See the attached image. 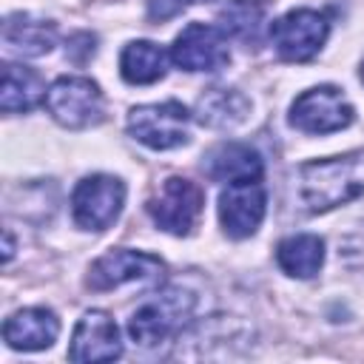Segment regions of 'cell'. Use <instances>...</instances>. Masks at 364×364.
<instances>
[{"label":"cell","instance_id":"1","mask_svg":"<svg viewBox=\"0 0 364 364\" xmlns=\"http://www.w3.org/2000/svg\"><path fill=\"white\" fill-rule=\"evenodd\" d=\"M364 193V151L313 159L299 168V199L310 213H324Z\"/></svg>","mask_w":364,"mask_h":364},{"label":"cell","instance_id":"2","mask_svg":"<svg viewBox=\"0 0 364 364\" xmlns=\"http://www.w3.org/2000/svg\"><path fill=\"white\" fill-rule=\"evenodd\" d=\"M193 307H196V296L191 290L162 287L136 304V310L128 318V336L142 350L168 344L193 318Z\"/></svg>","mask_w":364,"mask_h":364},{"label":"cell","instance_id":"3","mask_svg":"<svg viewBox=\"0 0 364 364\" xmlns=\"http://www.w3.org/2000/svg\"><path fill=\"white\" fill-rule=\"evenodd\" d=\"M46 108L63 128H88L102 119V91L88 77H60L46 91Z\"/></svg>","mask_w":364,"mask_h":364},{"label":"cell","instance_id":"4","mask_svg":"<svg viewBox=\"0 0 364 364\" xmlns=\"http://www.w3.org/2000/svg\"><path fill=\"white\" fill-rule=\"evenodd\" d=\"M188 122H191L188 108L176 100H165V102L131 108L128 134L154 151H168L188 142Z\"/></svg>","mask_w":364,"mask_h":364},{"label":"cell","instance_id":"5","mask_svg":"<svg viewBox=\"0 0 364 364\" xmlns=\"http://www.w3.org/2000/svg\"><path fill=\"white\" fill-rule=\"evenodd\" d=\"M202 205H205V191L196 182L185 176H168L148 199V213L156 222V228H162L165 233L188 236L202 213Z\"/></svg>","mask_w":364,"mask_h":364},{"label":"cell","instance_id":"6","mask_svg":"<svg viewBox=\"0 0 364 364\" xmlns=\"http://www.w3.org/2000/svg\"><path fill=\"white\" fill-rule=\"evenodd\" d=\"M330 34V23L316 9H293L270 26L273 48L287 63H307L318 54Z\"/></svg>","mask_w":364,"mask_h":364},{"label":"cell","instance_id":"7","mask_svg":"<svg viewBox=\"0 0 364 364\" xmlns=\"http://www.w3.org/2000/svg\"><path fill=\"white\" fill-rule=\"evenodd\" d=\"M125 185L117 176L94 173L77 182L71 193V213L82 230H105L122 210Z\"/></svg>","mask_w":364,"mask_h":364},{"label":"cell","instance_id":"8","mask_svg":"<svg viewBox=\"0 0 364 364\" xmlns=\"http://www.w3.org/2000/svg\"><path fill=\"white\" fill-rule=\"evenodd\" d=\"M353 122V105L336 85H316L290 105V125L304 134H333Z\"/></svg>","mask_w":364,"mask_h":364},{"label":"cell","instance_id":"9","mask_svg":"<svg viewBox=\"0 0 364 364\" xmlns=\"http://www.w3.org/2000/svg\"><path fill=\"white\" fill-rule=\"evenodd\" d=\"M165 276V264L142 250L117 247L100 256L88 270L91 290H114L122 284H159Z\"/></svg>","mask_w":364,"mask_h":364},{"label":"cell","instance_id":"10","mask_svg":"<svg viewBox=\"0 0 364 364\" xmlns=\"http://www.w3.org/2000/svg\"><path fill=\"white\" fill-rule=\"evenodd\" d=\"M171 60L185 71H219L228 65V37L208 23H188L171 46Z\"/></svg>","mask_w":364,"mask_h":364},{"label":"cell","instance_id":"11","mask_svg":"<svg viewBox=\"0 0 364 364\" xmlns=\"http://www.w3.org/2000/svg\"><path fill=\"white\" fill-rule=\"evenodd\" d=\"M267 193L262 182H230L219 196V222L228 236H253L264 219Z\"/></svg>","mask_w":364,"mask_h":364},{"label":"cell","instance_id":"12","mask_svg":"<svg viewBox=\"0 0 364 364\" xmlns=\"http://www.w3.org/2000/svg\"><path fill=\"white\" fill-rule=\"evenodd\" d=\"M122 355V341L117 321L105 310H88L71 336V361H114Z\"/></svg>","mask_w":364,"mask_h":364},{"label":"cell","instance_id":"13","mask_svg":"<svg viewBox=\"0 0 364 364\" xmlns=\"http://www.w3.org/2000/svg\"><path fill=\"white\" fill-rule=\"evenodd\" d=\"M60 336V321L54 310L48 307H26L17 310L6 318L3 324V338L9 347L31 353V350H46L57 341Z\"/></svg>","mask_w":364,"mask_h":364},{"label":"cell","instance_id":"14","mask_svg":"<svg viewBox=\"0 0 364 364\" xmlns=\"http://www.w3.org/2000/svg\"><path fill=\"white\" fill-rule=\"evenodd\" d=\"M205 173L216 182H262L264 165L256 148L245 142H225L205 156Z\"/></svg>","mask_w":364,"mask_h":364},{"label":"cell","instance_id":"15","mask_svg":"<svg viewBox=\"0 0 364 364\" xmlns=\"http://www.w3.org/2000/svg\"><path fill=\"white\" fill-rule=\"evenodd\" d=\"M247 114H250V100L236 88H208L196 100V111H193L199 125L219 131L242 125Z\"/></svg>","mask_w":364,"mask_h":364},{"label":"cell","instance_id":"16","mask_svg":"<svg viewBox=\"0 0 364 364\" xmlns=\"http://www.w3.org/2000/svg\"><path fill=\"white\" fill-rule=\"evenodd\" d=\"M40 100H46L43 77L28 65L6 63L3 65V80H0V108L6 114L31 111Z\"/></svg>","mask_w":364,"mask_h":364},{"label":"cell","instance_id":"17","mask_svg":"<svg viewBox=\"0 0 364 364\" xmlns=\"http://www.w3.org/2000/svg\"><path fill=\"white\" fill-rule=\"evenodd\" d=\"M3 40L11 51L23 57H43L57 43V28L48 20H34L28 14H14L3 23Z\"/></svg>","mask_w":364,"mask_h":364},{"label":"cell","instance_id":"18","mask_svg":"<svg viewBox=\"0 0 364 364\" xmlns=\"http://www.w3.org/2000/svg\"><path fill=\"white\" fill-rule=\"evenodd\" d=\"M276 262L287 276L310 279V276L318 273V267L324 262V242L318 236H313V233L287 236L276 247Z\"/></svg>","mask_w":364,"mask_h":364},{"label":"cell","instance_id":"19","mask_svg":"<svg viewBox=\"0 0 364 364\" xmlns=\"http://www.w3.org/2000/svg\"><path fill=\"white\" fill-rule=\"evenodd\" d=\"M119 71L131 85H151L165 77V51L151 40H134L122 48Z\"/></svg>","mask_w":364,"mask_h":364},{"label":"cell","instance_id":"20","mask_svg":"<svg viewBox=\"0 0 364 364\" xmlns=\"http://www.w3.org/2000/svg\"><path fill=\"white\" fill-rule=\"evenodd\" d=\"M264 11H267L264 0H228L219 11V28L225 31V37L256 43L264 23Z\"/></svg>","mask_w":364,"mask_h":364},{"label":"cell","instance_id":"21","mask_svg":"<svg viewBox=\"0 0 364 364\" xmlns=\"http://www.w3.org/2000/svg\"><path fill=\"white\" fill-rule=\"evenodd\" d=\"M193 3H208V0H148V20L165 23V20L176 17V14H182Z\"/></svg>","mask_w":364,"mask_h":364},{"label":"cell","instance_id":"22","mask_svg":"<svg viewBox=\"0 0 364 364\" xmlns=\"http://www.w3.org/2000/svg\"><path fill=\"white\" fill-rule=\"evenodd\" d=\"M11 253H14V242H11V233L6 230V262L11 259Z\"/></svg>","mask_w":364,"mask_h":364},{"label":"cell","instance_id":"23","mask_svg":"<svg viewBox=\"0 0 364 364\" xmlns=\"http://www.w3.org/2000/svg\"><path fill=\"white\" fill-rule=\"evenodd\" d=\"M361 80H364V65H361Z\"/></svg>","mask_w":364,"mask_h":364}]
</instances>
